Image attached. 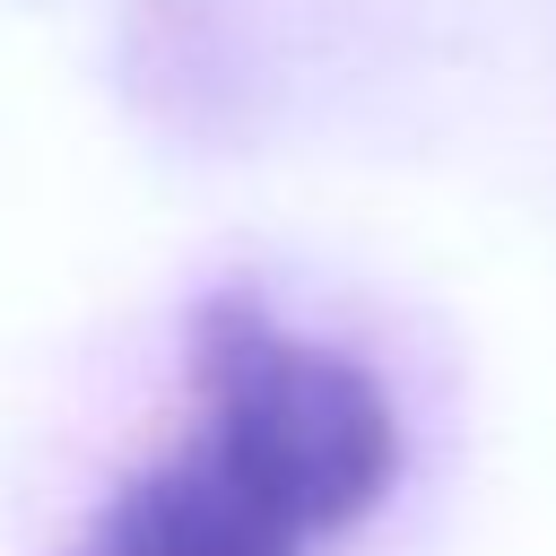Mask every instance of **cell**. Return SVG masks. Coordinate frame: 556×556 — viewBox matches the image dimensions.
Returning a JSON list of instances; mask_svg holds the SVG:
<instances>
[{
  "label": "cell",
  "mask_w": 556,
  "mask_h": 556,
  "mask_svg": "<svg viewBox=\"0 0 556 556\" xmlns=\"http://www.w3.org/2000/svg\"><path fill=\"white\" fill-rule=\"evenodd\" d=\"M182 374L191 434L235 460L304 539L348 530L382 504L400 469V417L348 348L287 330L252 287H217L191 304Z\"/></svg>",
  "instance_id": "cell-1"
},
{
  "label": "cell",
  "mask_w": 556,
  "mask_h": 556,
  "mask_svg": "<svg viewBox=\"0 0 556 556\" xmlns=\"http://www.w3.org/2000/svg\"><path fill=\"white\" fill-rule=\"evenodd\" d=\"M78 556H304V530L200 434L130 469L87 521Z\"/></svg>",
  "instance_id": "cell-2"
}]
</instances>
